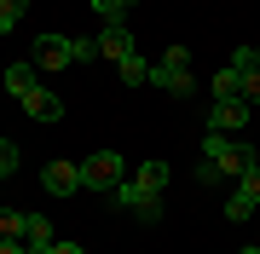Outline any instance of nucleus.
Returning a JSON list of instances; mask_svg holds the SVG:
<instances>
[{
	"label": "nucleus",
	"mask_w": 260,
	"mask_h": 254,
	"mask_svg": "<svg viewBox=\"0 0 260 254\" xmlns=\"http://www.w3.org/2000/svg\"><path fill=\"white\" fill-rule=\"evenodd\" d=\"M249 162H260L254 156V144L249 139H232V133H203V168H197V179L203 185H214V179H237Z\"/></svg>",
	"instance_id": "f257e3e1"
},
{
	"label": "nucleus",
	"mask_w": 260,
	"mask_h": 254,
	"mask_svg": "<svg viewBox=\"0 0 260 254\" xmlns=\"http://www.w3.org/2000/svg\"><path fill=\"white\" fill-rule=\"evenodd\" d=\"M121 179H127L121 151H93V156L81 162V191H99V197H104V191H116Z\"/></svg>",
	"instance_id": "f03ea898"
},
{
	"label": "nucleus",
	"mask_w": 260,
	"mask_h": 254,
	"mask_svg": "<svg viewBox=\"0 0 260 254\" xmlns=\"http://www.w3.org/2000/svg\"><path fill=\"white\" fill-rule=\"evenodd\" d=\"M104 197H110V208H121V214H133L139 226H156V220H162V197H150V191H139L133 179H121V185H116V191H104Z\"/></svg>",
	"instance_id": "7ed1b4c3"
},
{
	"label": "nucleus",
	"mask_w": 260,
	"mask_h": 254,
	"mask_svg": "<svg viewBox=\"0 0 260 254\" xmlns=\"http://www.w3.org/2000/svg\"><path fill=\"white\" fill-rule=\"evenodd\" d=\"M260 214V162H249L232 179V197H225V220H254Z\"/></svg>",
	"instance_id": "20e7f679"
},
{
	"label": "nucleus",
	"mask_w": 260,
	"mask_h": 254,
	"mask_svg": "<svg viewBox=\"0 0 260 254\" xmlns=\"http://www.w3.org/2000/svg\"><path fill=\"white\" fill-rule=\"evenodd\" d=\"M70 64H75L70 35H35V69H41V76H64Z\"/></svg>",
	"instance_id": "39448f33"
},
{
	"label": "nucleus",
	"mask_w": 260,
	"mask_h": 254,
	"mask_svg": "<svg viewBox=\"0 0 260 254\" xmlns=\"http://www.w3.org/2000/svg\"><path fill=\"white\" fill-rule=\"evenodd\" d=\"M249 104H243V98H214V110H208V127L214 133H232V139H237V133L243 127H249Z\"/></svg>",
	"instance_id": "423d86ee"
},
{
	"label": "nucleus",
	"mask_w": 260,
	"mask_h": 254,
	"mask_svg": "<svg viewBox=\"0 0 260 254\" xmlns=\"http://www.w3.org/2000/svg\"><path fill=\"white\" fill-rule=\"evenodd\" d=\"M41 185H47V197H75V191H81V168L58 156V162L41 168Z\"/></svg>",
	"instance_id": "0eeeda50"
},
{
	"label": "nucleus",
	"mask_w": 260,
	"mask_h": 254,
	"mask_svg": "<svg viewBox=\"0 0 260 254\" xmlns=\"http://www.w3.org/2000/svg\"><path fill=\"white\" fill-rule=\"evenodd\" d=\"M23 116H29V122H64V98H58V93H52V87H47V81H41V87H35V93H29V98H23Z\"/></svg>",
	"instance_id": "6e6552de"
},
{
	"label": "nucleus",
	"mask_w": 260,
	"mask_h": 254,
	"mask_svg": "<svg viewBox=\"0 0 260 254\" xmlns=\"http://www.w3.org/2000/svg\"><path fill=\"white\" fill-rule=\"evenodd\" d=\"M150 87H162L168 98H191V93H197V76H191V69H168V64H150Z\"/></svg>",
	"instance_id": "1a4fd4ad"
},
{
	"label": "nucleus",
	"mask_w": 260,
	"mask_h": 254,
	"mask_svg": "<svg viewBox=\"0 0 260 254\" xmlns=\"http://www.w3.org/2000/svg\"><path fill=\"white\" fill-rule=\"evenodd\" d=\"M127 52H139V47H133V35H127V23H99V58L121 64Z\"/></svg>",
	"instance_id": "9d476101"
},
{
	"label": "nucleus",
	"mask_w": 260,
	"mask_h": 254,
	"mask_svg": "<svg viewBox=\"0 0 260 254\" xmlns=\"http://www.w3.org/2000/svg\"><path fill=\"white\" fill-rule=\"evenodd\" d=\"M0 87H6V93H12V98L23 104V98H29V93L41 87V69H35V64H12L6 76H0Z\"/></svg>",
	"instance_id": "9b49d317"
},
{
	"label": "nucleus",
	"mask_w": 260,
	"mask_h": 254,
	"mask_svg": "<svg viewBox=\"0 0 260 254\" xmlns=\"http://www.w3.org/2000/svg\"><path fill=\"white\" fill-rule=\"evenodd\" d=\"M127 179H133L139 191H150V197H162V191H168V162H156V156H150V162H139Z\"/></svg>",
	"instance_id": "f8f14e48"
},
{
	"label": "nucleus",
	"mask_w": 260,
	"mask_h": 254,
	"mask_svg": "<svg viewBox=\"0 0 260 254\" xmlns=\"http://www.w3.org/2000/svg\"><path fill=\"white\" fill-rule=\"evenodd\" d=\"M116 76H121V87H145L150 81V58H139V52H127L116 64Z\"/></svg>",
	"instance_id": "ddd939ff"
},
{
	"label": "nucleus",
	"mask_w": 260,
	"mask_h": 254,
	"mask_svg": "<svg viewBox=\"0 0 260 254\" xmlns=\"http://www.w3.org/2000/svg\"><path fill=\"white\" fill-rule=\"evenodd\" d=\"M29 237V214H18V208H0V243H23Z\"/></svg>",
	"instance_id": "4468645a"
},
{
	"label": "nucleus",
	"mask_w": 260,
	"mask_h": 254,
	"mask_svg": "<svg viewBox=\"0 0 260 254\" xmlns=\"http://www.w3.org/2000/svg\"><path fill=\"white\" fill-rule=\"evenodd\" d=\"M214 98H243V69L225 64L220 76H214Z\"/></svg>",
	"instance_id": "2eb2a0df"
},
{
	"label": "nucleus",
	"mask_w": 260,
	"mask_h": 254,
	"mask_svg": "<svg viewBox=\"0 0 260 254\" xmlns=\"http://www.w3.org/2000/svg\"><path fill=\"white\" fill-rule=\"evenodd\" d=\"M23 18H29V0H0V35H12Z\"/></svg>",
	"instance_id": "dca6fc26"
},
{
	"label": "nucleus",
	"mask_w": 260,
	"mask_h": 254,
	"mask_svg": "<svg viewBox=\"0 0 260 254\" xmlns=\"http://www.w3.org/2000/svg\"><path fill=\"white\" fill-rule=\"evenodd\" d=\"M127 6H133V0H93L99 23H121V18H127Z\"/></svg>",
	"instance_id": "f3484780"
},
{
	"label": "nucleus",
	"mask_w": 260,
	"mask_h": 254,
	"mask_svg": "<svg viewBox=\"0 0 260 254\" xmlns=\"http://www.w3.org/2000/svg\"><path fill=\"white\" fill-rule=\"evenodd\" d=\"M70 47H75V64H93L99 58V35H70Z\"/></svg>",
	"instance_id": "a211bd4d"
},
{
	"label": "nucleus",
	"mask_w": 260,
	"mask_h": 254,
	"mask_svg": "<svg viewBox=\"0 0 260 254\" xmlns=\"http://www.w3.org/2000/svg\"><path fill=\"white\" fill-rule=\"evenodd\" d=\"M18 144H12V139H0V179H12V173H18Z\"/></svg>",
	"instance_id": "6ab92c4d"
},
{
	"label": "nucleus",
	"mask_w": 260,
	"mask_h": 254,
	"mask_svg": "<svg viewBox=\"0 0 260 254\" xmlns=\"http://www.w3.org/2000/svg\"><path fill=\"white\" fill-rule=\"evenodd\" d=\"M156 64H168V69H191V47H168Z\"/></svg>",
	"instance_id": "aec40b11"
},
{
	"label": "nucleus",
	"mask_w": 260,
	"mask_h": 254,
	"mask_svg": "<svg viewBox=\"0 0 260 254\" xmlns=\"http://www.w3.org/2000/svg\"><path fill=\"white\" fill-rule=\"evenodd\" d=\"M47 254H81V243H64V237H58V243H52Z\"/></svg>",
	"instance_id": "412c9836"
},
{
	"label": "nucleus",
	"mask_w": 260,
	"mask_h": 254,
	"mask_svg": "<svg viewBox=\"0 0 260 254\" xmlns=\"http://www.w3.org/2000/svg\"><path fill=\"white\" fill-rule=\"evenodd\" d=\"M0 254H29V243H0Z\"/></svg>",
	"instance_id": "4be33fe9"
},
{
	"label": "nucleus",
	"mask_w": 260,
	"mask_h": 254,
	"mask_svg": "<svg viewBox=\"0 0 260 254\" xmlns=\"http://www.w3.org/2000/svg\"><path fill=\"white\" fill-rule=\"evenodd\" d=\"M237 254H260V243H254V248H237Z\"/></svg>",
	"instance_id": "5701e85b"
},
{
	"label": "nucleus",
	"mask_w": 260,
	"mask_h": 254,
	"mask_svg": "<svg viewBox=\"0 0 260 254\" xmlns=\"http://www.w3.org/2000/svg\"><path fill=\"white\" fill-rule=\"evenodd\" d=\"M254 64H260V41H254Z\"/></svg>",
	"instance_id": "b1692460"
}]
</instances>
